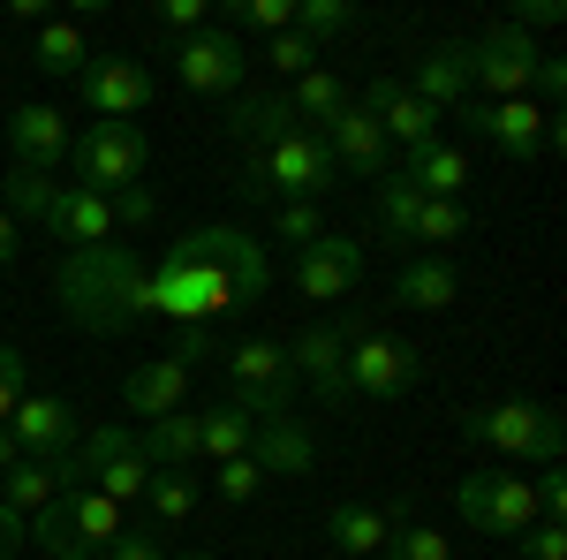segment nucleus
I'll return each mask as SVG.
<instances>
[{"instance_id":"1","label":"nucleus","mask_w":567,"mask_h":560,"mask_svg":"<svg viewBox=\"0 0 567 560\" xmlns=\"http://www.w3.org/2000/svg\"><path fill=\"white\" fill-rule=\"evenodd\" d=\"M272 265H265L258 235L219 220V227H189L175 251H159V265L144 273V318H175V326H219L243 318L265 296Z\"/></svg>"},{"instance_id":"2","label":"nucleus","mask_w":567,"mask_h":560,"mask_svg":"<svg viewBox=\"0 0 567 560\" xmlns=\"http://www.w3.org/2000/svg\"><path fill=\"white\" fill-rule=\"evenodd\" d=\"M144 273L152 265L136 258L130 243H99V251H69L61 273H53V296H61V318L76 334H130L144 326Z\"/></svg>"},{"instance_id":"3","label":"nucleus","mask_w":567,"mask_h":560,"mask_svg":"<svg viewBox=\"0 0 567 560\" xmlns=\"http://www.w3.org/2000/svg\"><path fill=\"white\" fill-rule=\"evenodd\" d=\"M341 190V167L326 152L318 130H288L272 144H250L243 152V197H265V205H326Z\"/></svg>"},{"instance_id":"4","label":"nucleus","mask_w":567,"mask_h":560,"mask_svg":"<svg viewBox=\"0 0 567 560\" xmlns=\"http://www.w3.org/2000/svg\"><path fill=\"white\" fill-rule=\"evenodd\" d=\"M122 522H130V508H114L91 485H69L45 516H31V546H39V560H99L122 538Z\"/></svg>"},{"instance_id":"5","label":"nucleus","mask_w":567,"mask_h":560,"mask_svg":"<svg viewBox=\"0 0 567 560\" xmlns=\"http://www.w3.org/2000/svg\"><path fill=\"white\" fill-rule=\"evenodd\" d=\"M462 439L492 447V455H515V462H545V470H560L567 455L560 409H545V401H484L462 417Z\"/></svg>"},{"instance_id":"6","label":"nucleus","mask_w":567,"mask_h":560,"mask_svg":"<svg viewBox=\"0 0 567 560\" xmlns=\"http://www.w3.org/2000/svg\"><path fill=\"white\" fill-rule=\"evenodd\" d=\"M219 379H227V401L243 417H288V401H296V364H288V342H272V334L227 342Z\"/></svg>"},{"instance_id":"7","label":"nucleus","mask_w":567,"mask_h":560,"mask_svg":"<svg viewBox=\"0 0 567 560\" xmlns=\"http://www.w3.org/2000/svg\"><path fill=\"white\" fill-rule=\"evenodd\" d=\"M69 167H76V190L114 197V190L144 182V167H152V136L136 130V122H91V130L69 136Z\"/></svg>"},{"instance_id":"8","label":"nucleus","mask_w":567,"mask_h":560,"mask_svg":"<svg viewBox=\"0 0 567 560\" xmlns=\"http://www.w3.org/2000/svg\"><path fill=\"white\" fill-rule=\"evenodd\" d=\"M454 114H462V130L499 144L507 160H537V152L560 144V114H545L537 99H462Z\"/></svg>"},{"instance_id":"9","label":"nucleus","mask_w":567,"mask_h":560,"mask_svg":"<svg viewBox=\"0 0 567 560\" xmlns=\"http://www.w3.org/2000/svg\"><path fill=\"white\" fill-rule=\"evenodd\" d=\"M454 500H462V522L484 538H523L537 522V485L523 470H470L454 485Z\"/></svg>"},{"instance_id":"10","label":"nucleus","mask_w":567,"mask_h":560,"mask_svg":"<svg viewBox=\"0 0 567 560\" xmlns=\"http://www.w3.org/2000/svg\"><path fill=\"white\" fill-rule=\"evenodd\" d=\"M424 379V356L386 334V326H349V394L363 401H401V394Z\"/></svg>"},{"instance_id":"11","label":"nucleus","mask_w":567,"mask_h":560,"mask_svg":"<svg viewBox=\"0 0 567 560\" xmlns=\"http://www.w3.org/2000/svg\"><path fill=\"white\" fill-rule=\"evenodd\" d=\"M175 77H182V91H197V99H243L250 53H243L235 31L205 23V31H189V39L175 45Z\"/></svg>"},{"instance_id":"12","label":"nucleus","mask_w":567,"mask_h":560,"mask_svg":"<svg viewBox=\"0 0 567 560\" xmlns=\"http://www.w3.org/2000/svg\"><path fill=\"white\" fill-rule=\"evenodd\" d=\"M76 99H84L99 122H136L159 99V84H152V69L136 53H91L84 77H76Z\"/></svg>"},{"instance_id":"13","label":"nucleus","mask_w":567,"mask_h":560,"mask_svg":"<svg viewBox=\"0 0 567 560\" xmlns=\"http://www.w3.org/2000/svg\"><path fill=\"white\" fill-rule=\"evenodd\" d=\"M8 439L23 447V455H39V462H61V455H76V439H84V417H76V401H61V394H23L16 409H8Z\"/></svg>"},{"instance_id":"14","label":"nucleus","mask_w":567,"mask_h":560,"mask_svg":"<svg viewBox=\"0 0 567 560\" xmlns=\"http://www.w3.org/2000/svg\"><path fill=\"white\" fill-rule=\"evenodd\" d=\"M288 281H296V296H303V303H341L355 281H363V243H355V235H341V227H326L318 243H303V251H296Z\"/></svg>"},{"instance_id":"15","label":"nucleus","mask_w":567,"mask_h":560,"mask_svg":"<svg viewBox=\"0 0 567 560\" xmlns=\"http://www.w3.org/2000/svg\"><path fill=\"white\" fill-rule=\"evenodd\" d=\"M537 45L523 31H507V23H492L477 45H470V91L484 99H529V77H537Z\"/></svg>"},{"instance_id":"16","label":"nucleus","mask_w":567,"mask_h":560,"mask_svg":"<svg viewBox=\"0 0 567 560\" xmlns=\"http://www.w3.org/2000/svg\"><path fill=\"white\" fill-rule=\"evenodd\" d=\"M355 106L379 122V136H386V144H401V160H409V152H424V144H439V122H446V114H432V106L401 84V77H379V84L363 91Z\"/></svg>"},{"instance_id":"17","label":"nucleus","mask_w":567,"mask_h":560,"mask_svg":"<svg viewBox=\"0 0 567 560\" xmlns=\"http://www.w3.org/2000/svg\"><path fill=\"white\" fill-rule=\"evenodd\" d=\"M288 364H296V387H310L318 401H349V326L318 318L288 342Z\"/></svg>"},{"instance_id":"18","label":"nucleus","mask_w":567,"mask_h":560,"mask_svg":"<svg viewBox=\"0 0 567 560\" xmlns=\"http://www.w3.org/2000/svg\"><path fill=\"white\" fill-rule=\"evenodd\" d=\"M318 136H326V152H333V167L363 174V182H386V174H393V144L379 136V122H371L355 99H349V106H341V114H333Z\"/></svg>"},{"instance_id":"19","label":"nucleus","mask_w":567,"mask_h":560,"mask_svg":"<svg viewBox=\"0 0 567 560\" xmlns=\"http://www.w3.org/2000/svg\"><path fill=\"white\" fill-rule=\"evenodd\" d=\"M69 114L61 106H45V99H31V106H16L8 114V152H16V167H39L53 174L61 160H69Z\"/></svg>"},{"instance_id":"20","label":"nucleus","mask_w":567,"mask_h":560,"mask_svg":"<svg viewBox=\"0 0 567 560\" xmlns=\"http://www.w3.org/2000/svg\"><path fill=\"white\" fill-rule=\"evenodd\" d=\"M45 235H53V243H69V251L122 243V227H114V205H106L99 190H76V182H61V197H53V213H45Z\"/></svg>"},{"instance_id":"21","label":"nucleus","mask_w":567,"mask_h":560,"mask_svg":"<svg viewBox=\"0 0 567 560\" xmlns=\"http://www.w3.org/2000/svg\"><path fill=\"white\" fill-rule=\"evenodd\" d=\"M409 91H416L432 114H454L462 99H477V91H470V45H424L416 69H409Z\"/></svg>"},{"instance_id":"22","label":"nucleus","mask_w":567,"mask_h":560,"mask_svg":"<svg viewBox=\"0 0 567 560\" xmlns=\"http://www.w3.org/2000/svg\"><path fill=\"white\" fill-rule=\"evenodd\" d=\"M393 303H409V310H454L462 303V265L454 258H401L393 273Z\"/></svg>"},{"instance_id":"23","label":"nucleus","mask_w":567,"mask_h":560,"mask_svg":"<svg viewBox=\"0 0 567 560\" xmlns=\"http://www.w3.org/2000/svg\"><path fill=\"white\" fill-rule=\"evenodd\" d=\"M393 174H401L416 197H462V190L477 182V174H470V152H462V144H446V136H439V144H424V152H409Z\"/></svg>"},{"instance_id":"24","label":"nucleus","mask_w":567,"mask_h":560,"mask_svg":"<svg viewBox=\"0 0 567 560\" xmlns=\"http://www.w3.org/2000/svg\"><path fill=\"white\" fill-rule=\"evenodd\" d=\"M182 394H189V364H182V356H159V364H136V371H130L122 401H130V417L152 425V417H175Z\"/></svg>"},{"instance_id":"25","label":"nucleus","mask_w":567,"mask_h":560,"mask_svg":"<svg viewBox=\"0 0 567 560\" xmlns=\"http://www.w3.org/2000/svg\"><path fill=\"white\" fill-rule=\"evenodd\" d=\"M250 462H258L265 477H303L310 462H318V447H310V431L296 425V417H258V431H250Z\"/></svg>"},{"instance_id":"26","label":"nucleus","mask_w":567,"mask_h":560,"mask_svg":"<svg viewBox=\"0 0 567 560\" xmlns=\"http://www.w3.org/2000/svg\"><path fill=\"white\" fill-rule=\"evenodd\" d=\"M393 508H371V500H333V508H326V538H333V546H341V553H379V546H386L393 538Z\"/></svg>"},{"instance_id":"27","label":"nucleus","mask_w":567,"mask_h":560,"mask_svg":"<svg viewBox=\"0 0 567 560\" xmlns=\"http://www.w3.org/2000/svg\"><path fill=\"white\" fill-rule=\"evenodd\" d=\"M61 492H69V485H61V462H39V455H23L16 470L0 477V508H8V516H23V522L45 516Z\"/></svg>"},{"instance_id":"28","label":"nucleus","mask_w":567,"mask_h":560,"mask_svg":"<svg viewBox=\"0 0 567 560\" xmlns=\"http://www.w3.org/2000/svg\"><path fill=\"white\" fill-rule=\"evenodd\" d=\"M136 508H144L152 530H175V522H189L205 508V485H197V470H152V485H144Z\"/></svg>"},{"instance_id":"29","label":"nucleus","mask_w":567,"mask_h":560,"mask_svg":"<svg viewBox=\"0 0 567 560\" xmlns=\"http://www.w3.org/2000/svg\"><path fill=\"white\" fill-rule=\"evenodd\" d=\"M136 455L152 470H189L197 462V409H175V417H152L136 431Z\"/></svg>"},{"instance_id":"30","label":"nucleus","mask_w":567,"mask_h":560,"mask_svg":"<svg viewBox=\"0 0 567 560\" xmlns=\"http://www.w3.org/2000/svg\"><path fill=\"white\" fill-rule=\"evenodd\" d=\"M280 99H288V106H296V122H303V130H326V122H333V114H341V106H349L355 91L341 84V77H333V69H326V61H318V69H303V77H296V84L280 91Z\"/></svg>"},{"instance_id":"31","label":"nucleus","mask_w":567,"mask_h":560,"mask_svg":"<svg viewBox=\"0 0 567 560\" xmlns=\"http://www.w3.org/2000/svg\"><path fill=\"white\" fill-rule=\"evenodd\" d=\"M84 61H91L84 23H76V16H45V23H39V69L76 84V77H84Z\"/></svg>"},{"instance_id":"32","label":"nucleus","mask_w":567,"mask_h":560,"mask_svg":"<svg viewBox=\"0 0 567 560\" xmlns=\"http://www.w3.org/2000/svg\"><path fill=\"white\" fill-rule=\"evenodd\" d=\"M0 197H8V220H16V227H45L53 197H61V182H53V174H39V167H16V160H8Z\"/></svg>"},{"instance_id":"33","label":"nucleus","mask_w":567,"mask_h":560,"mask_svg":"<svg viewBox=\"0 0 567 560\" xmlns=\"http://www.w3.org/2000/svg\"><path fill=\"white\" fill-rule=\"evenodd\" d=\"M250 431H258V417H243L235 401H213V409H197V455L235 462V455H250Z\"/></svg>"},{"instance_id":"34","label":"nucleus","mask_w":567,"mask_h":560,"mask_svg":"<svg viewBox=\"0 0 567 560\" xmlns=\"http://www.w3.org/2000/svg\"><path fill=\"white\" fill-rule=\"evenodd\" d=\"M227 130L243 136V152H250V144H272V136L303 130V122H296V106H288L280 91H265V99H235V114H227Z\"/></svg>"},{"instance_id":"35","label":"nucleus","mask_w":567,"mask_h":560,"mask_svg":"<svg viewBox=\"0 0 567 560\" xmlns=\"http://www.w3.org/2000/svg\"><path fill=\"white\" fill-rule=\"evenodd\" d=\"M462 235H470V205H462V197H424V213L409 227V243H416L424 258H446Z\"/></svg>"},{"instance_id":"36","label":"nucleus","mask_w":567,"mask_h":560,"mask_svg":"<svg viewBox=\"0 0 567 560\" xmlns=\"http://www.w3.org/2000/svg\"><path fill=\"white\" fill-rule=\"evenodd\" d=\"M371 213H379V227H386L393 243H409V227H416V213H424V197H416L401 174H386V182H371Z\"/></svg>"},{"instance_id":"37","label":"nucleus","mask_w":567,"mask_h":560,"mask_svg":"<svg viewBox=\"0 0 567 560\" xmlns=\"http://www.w3.org/2000/svg\"><path fill=\"white\" fill-rule=\"evenodd\" d=\"M349 23H355L349 0H296V23H288V31H296V39H310V45H326V39H341Z\"/></svg>"},{"instance_id":"38","label":"nucleus","mask_w":567,"mask_h":560,"mask_svg":"<svg viewBox=\"0 0 567 560\" xmlns=\"http://www.w3.org/2000/svg\"><path fill=\"white\" fill-rule=\"evenodd\" d=\"M379 560H454V546H446V530H432V522H393Z\"/></svg>"},{"instance_id":"39","label":"nucleus","mask_w":567,"mask_h":560,"mask_svg":"<svg viewBox=\"0 0 567 560\" xmlns=\"http://www.w3.org/2000/svg\"><path fill=\"white\" fill-rule=\"evenodd\" d=\"M288 23H296V0H235L219 31H272V39H280Z\"/></svg>"},{"instance_id":"40","label":"nucleus","mask_w":567,"mask_h":560,"mask_svg":"<svg viewBox=\"0 0 567 560\" xmlns=\"http://www.w3.org/2000/svg\"><path fill=\"white\" fill-rule=\"evenodd\" d=\"M318 235H326V213H318V205H272V243H296V251H303Z\"/></svg>"},{"instance_id":"41","label":"nucleus","mask_w":567,"mask_h":560,"mask_svg":"<svg viewBox=\"0 0 567 560\" xmlns=\"http://www.w3.org/2000/svg\"><path fill=\"white\" fill-rule=\"evenodd\" d=\"M213 492L227 500V508H243V500H258V492H265V470L250 462V455H235V462H219V485H213Z\"/></svg>"},{"instance_id":"42","label":"nucleus","mask_w":567,"mask_h":560,"mask_svg":"<svg viewBox=\"0 0 567 560\" xmlns=\"http://www.w3.org/2000/svg\"><path fill=\"white\" fill-rule=\"evenodd\" d=\"M106 205H114V227H122V235H130V227H152V220H159V197H152V182H130V190H114Z\"/></svg>"},{"instance_id":"43","label":"nucleus","mask_w":567,"mask_h":560,"mask_svg":"<svg viewBox=\"0 0 567 560\" xmlns=\"http://www.w3.org/2000/svg\"><path fill=\"white\" fill-rule=\"evenodd\" d=\"M152 23H159V39H189V31H205V23H213V16H205V0H159V16H152Z\"/></svg>"},{"instance_id":"44","label":"nucleus","mask_w":567,"mask_h":560,"mask_svg":"<svg viewBox=\"0 0 567 560\" xmlns=\"http://www.w3.org/2000/svg\"><path fill=\"white\" fill-rule=\"evenodd\" d=\"M99 560H167V553H159V530L130 516V522H122V538H114V546H106Z\"/></svg>"},{"instance_id":"45","label":"nucleus","mask_w":567,"mask_h":560,"mask_svg":"<svg viewBox=\"0 0 567 560\" xmlns=\"http://www.w3.org/2000/svg\"><path fill=\"white\" fill-rule=\"evenodd\" d=\"M265 61H272V69H280V77L296 84L303 69H318V45H310V39H296V31H280V39L265 45Z\"/></svg>"},{"instance_id":"46","label":"nucleus","mask_w":567,"mask_h":560,"mask_svg":"<svg viewBox=\"0 0 567 560\" xmlns=\"http://www.w3.org/2000/svg\"><path fill=\"white\" fill-rule=\"evenodd\" d=\"M31 394V364H23V348H8L0 342V425H8V409Z\"/></svg>"},{"instance_id":"47","label":"nucleus","mask_w":567,"mask_h":560,"mask_svg":"<svg viewBox=\"0 0 567 560\" xmlns=\"http://www.w3.org/2000/svg\"><path fill=\"white\" fill-rule=\"evenodd\" d=\"M523 560H567V522H529L523 530Z\"/></svg>"},{"instance_id":"48","label":"nucleus","mask_w":567,"mask_h":560,"mask_svg":"<svg viewBox=\"0 0 567 560\" xmlns=\"http://www.w3.org/2000/svg\"><path fill=\"white\" fill-rule=\"evenodd\" d=\"M219 348H227V342H219V326H182L175 356H182V364H189V371H197V364H213Z\"/></svg>"},{"instance_id":"49","label":"nucleus","mask_w":567,"mask_h":560,"mask_svg":"<svg viewBox=\"0 0 567 560\" xmlns=\"http://www.w3.org/2000/svg\"><path fill=\"white\" fill-rule=\"evenodd\" d=\"M560 23V0H515V16H507V31H553Z\"/></svg>"},{"instance_id":"50","label":"nucleus","mask_w":567,"mask_h":560,"mask_svg":"<svg viewBox=\"0 0 567 560\" xmlns=\"http://www.w3.org/2000/svg\"><path fill=\"white\" fill-rule=\"evenodd\" d=\"M16 546H31V522H23V516H8V508H0V560H16Z\"/></svg>"},{"instance_id":"51","label":"nucleus","mask_w":567,"mask_h":560,"mask_svg":"<svg viewBox=\"0 0 567 560\" xmlns=\"http://www.w3.org/2000/svg\"><path fill=\"white\" fill-rule=\"evenodd\" d=\"M16 258H23V227L0 213V265H16Z\"/></svg>"},{"instance_id":"52","label":"nucleus","mask_w":567,"mask_h":560,"mask_svg":"<svg viewBox=\"0 0 567 560\" xmlns=\"http://www.w3.org/2000/svg\"><path fill=\"white\" fill-rule=\"evenodd\" d=\"M16 462H23V447H16V439H8V431H0V477L16 470Z\"/></svg>"},{"instance_id":"53","label":"nucleus","mask_w":567,"mask_h":560,"mask_svg":"<svg viewBox=\"0 0 567 560\" xmlns=\"http://www.w3.org/2000/svg\"><path fill=\"white\" fill-rule=\"evenodd\" d=\"M167 560H219V553H167Z\"/></svg>"}]
</instances>
